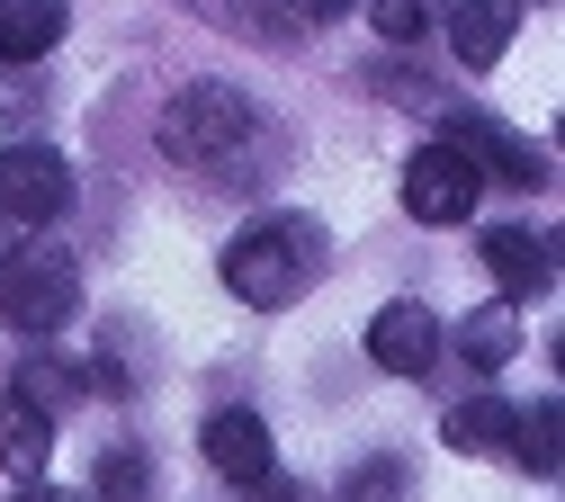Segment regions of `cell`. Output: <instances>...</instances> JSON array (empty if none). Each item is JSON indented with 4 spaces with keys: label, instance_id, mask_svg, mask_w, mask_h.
I'll list each match as a JSON object with an SVG mask.
<instances>
[{
    "label": "cell",
    "instance_id": "cell-1",
    "mask_svg": "<svg viewBox=\"0 0 565 502\" xmlns=\"http://www.w3.org/2000/svg\"><path fill=\"white\" fill-rule=\"evenodd\" d=\"M323 225L315 215H260V225H243L225 243V287L252 306V314H278V306H297L315 269H323Z\"/></svg>",
    "mask_w": 565,
    "mask_h": 502
},
{
    "label": "cell",
    "instance_id": "cell-2",
    "mask_svg": "<svg viewBox=\"0 0 565 502\" xmlns=\"http://www.w3.org/2000/svg\"><path fill=\"white\" fill-rule=\"evenodd\" d=\"M260 135V117H252V99L243 90H225V82H198V90H180L171 108H162V153L180 162V171H243V143Z\"/></svg>",
    "mask_w": 565,
    "mask_h": 502
},
{
    "label": "cell",
    "instance_id": "cell-3",
    "mask_svg": "<svg viewBox=\"0 0 565 502\" xmlns=\"http://www.w3.org/2000/svg\"><path fill=\"white\" fill-rule=\"evenodd\" d=\"M73 306H82V269L63 260V252L28 243V252L0 260V323H10V332L45 341L54 323H73Z\"/></svg>",
    "mask_w": 565,
    "mask_h": 502
},
{
    "label": "cell",
    "instance_id": "cell-4",
    "mask_svg": "<svg viewBox=\"0 0 565 502\" xmlns=\"http://www.w3.org/2000/svg\"><path fill=\"white\" fill-rule=\"evenodd\" d=\"M73 206V171H63V153H45V143H0V225H54V215Z\"/></svg>",
    "mask_w": 565,
    "mask_h": 502
},
{
    "label": "cell",
    "instance_id": "cell-5",
    "mask_svg": "<svg viewBox=\"0 0 565 502\" xmlns=\"http://www.w3.org/2000/svg\"><path fill=\"white\" fill-rule=\"evenodd\" d=\"M476 171L449 153V143H422V153L404 162V215L413 225H458V215H476Z\"/></svg>",
    "mask_w": 565,
    "mask_h": 502
},
{
    "label": "cell",
    "instance_id": "cell-6",
    "mask_svg": "<svg viewBox=\"0 0 565 502\" xmlns=\"http://www.w3.org/2000/svg\"><path fill=\"white\" fill-rule=\"evenodd\" d=\"M440 143H449L476 180H512V189H539V180H547V153H530V143H521L512 126H493V117H449Z\"/></svg>",
    "mask_w": 565,
    "mask_h": 502
},
{
    "label": "cell",
    "instance_id": "cell-7",
    "mask_svg": "<svg viewBox=\"0 0 565 502\" xmlns=\"http://www.w3.org/2000/svg\"><path fill=\"white\" fill-rule=\"evenodd\" d=\"M198 449H206V467H216L225 484H269L278 476V449H269V421L252 413V404H225V413H206V430H198Z\"/></svg>",
    "mask_w": 565,
    "mask_h": 502
},
{
    "label": "cell",
    "instance_id": "cell-8",
    "mask_svg": "<svg viewBox=\"0 0 565 502\" xmlns=\"http://www.w3.org/2000/svg\"><path fill=\"white\" fill-rule=\"evenodd\" d=\"M440 314L431 306H413V297H395V306H377V323H369V359L386 377H431V359H440Z\"/></svg>",
    "mask_w": 565,
    "mask_h": 502
},
{
    "label": "cell",
    "instance_id": "cell-9",
    "mask_svg": "<svg viewBox=\"0 0 565 502\" xmlns=\"http://www.w3.org/2000/svg\"><path fill=\"white\" fill-rule=\"evenodd\" d=\"M484 269H493V287H503V306L547 297V287H556V252H547V234H521V225H493V234H484Z\"/></svg>",
    "mask_w": 565,
    "mask_h": 502
},
{
    "label": "cell",
    "instance_id": "cell-10",
    "mask_svg": "<svg viewBox=\"0 0 565 502\" xmlns=\"http://www.w3.org/2000/svg\"><path fill=\"white\" fill-rule=\"evenodd\" d=\"M440 28H449V45H458L467 72H493L503 45H512V28H521V10H512V0H449Z\"/></svg>",
    "mask_w": 565,
    "mask_h": 502
},
{
    "label": "cell",
    "instance_id": "cell-11",
    "mask_svg": "<svg viewBox=\"0 0 565 502\" xmlns=\"http://www.w3.org/2000/svg\"><path fill=\"white\" fill-rule=\"evenodd\" d=\"M45 458H54V413H36L28 395L0 404V467L19 484H45Z\"/></svg>",
    "mask_w": 565,
    "mask_h": 502
},
{
    "label": "cell",
    "instance_id": "cell-12",
    "mask_svg": "<svg viewBox=\"0 0 565 502\" xmlns=\"http://www.w3.org/2000/svg\"><path fill=\"white\" fill-rule=\"evenodd\" d=\"M440 440H449L458 458H512V404H503V395L458 404V413L440 421Z\"/></svg>",
    "mask_w": 565,
    "mask_h": 502
},
{
    "label": "cell",
    "instance_id": "cell-13",
    "mask_svg": "<svg viewBox=\"0 0 565 502\" xmlns=\"http://www.w3.org/2000/svg\"><path fill=\"white\" fill-rule=\"evenodd\" d=\"M63 36V0H0V63H36Z\"/></svg>",
    "mask_w": 565,
    "mask_h": 502
},
{
    "label": "cell",
    "instance_id": "cell-14",
    "mask_svg": "<svg viewBox=\"0 0 565 502\" xmlns=\"http://www.w3.org/2000/svg\"><path fill=\"white\" fill-rule=\"evenodd\" d=\"M512 350H521L512 306H484V314H467V323H458V359H467V369H503Z\"/></svg>",
    "mask_w": 565,
    "mask_h": 502
},
{
    "label": "cell",
    "instance_id": "cell-15",
    "mask_svg": "<svg viewBox=\"0 0 565 502\" xmlns=\"http://www.w3.org/2000/svg\"><path fill=\"white\" fill-rule=\"evenodd\" d=\"M90 386H99V369H73V359H28V369H19V395L36 413H63V404L90 395Z\"/></svg>",
    "mask_w": 565,
    "mask_h": 502
},
{
    "label": "cell",
    "instance_id": "cell-16",
    "mask_svg": "<svg viewBox=\"0 0 565 502\" xmlns=\"http://www.w3.org/2000/svg\"><path fill=\"white\" fill-rule=\"evenodd\" d=\"M556 421H565V404H556V395H539L530 413H512V458H521V467L556 476V458H565V449H556Z\"/></svg>",
    "mask_w": 565,
    "mask_h": 502
},
{
    "label": "cell",
    "instance_id": "cell-17",
    "mask_svg": "<svg viewBox=\"0 0 565 502\" xmlns=\"http://www.w3.org/2000/svg\"><path fill=\"white\" fill-rule=\"evenodd\" d=\"M90 502H153V458L145 449H108L90 476Z\"/></svg>",
    "mask_w": 565,
    "mask_h": 502
},
{
    "label": "cell",
    "instance_id": "cell-18",
    "mask_svg": "<svg viewBox=\"0 0 565 502\" xmlns=\"http://www.w3.org/2000/svg\"><path fill=\"white\" fill-rule=\"evenodd\" d=\"M440 10H449V0H369V19H377V36H386V45L431 36V28H440Z\"/></svg>",
    "mask_w": 565,
    "mask_h": 502
},
{
    "label": "cell",
    "instance_id": "cell-19",
    "mask_svg": "<svg viewBox=\"0 0 565 502\" xmlns=\"http://www.w3.org/2000/svg\"><path fill=\"white\" fill-rule=\"evenodd\" d=\"M341 502H404V467L395 458H360L350 484H341Z\"/></svg>",
    "mask_w": 565,
    "mask_h": 502
},
{
    "label": "cell",
    "instance_id": "cell-20",
    "mask_svg": "<svg viewBox=\"0 0 565 502\" xmlns=\"http://www.w3.org/2000/svg\"><path fill=\"white\" fill-rule=\"evenodd\" d=\"M350 10V0H278V19H288V28H332Z\"/></svg>",
    "mask_w": 565,
    "mask_h": 502
},
{
    "label": "cell",
    "instance_id": "cell-21",
    "mask_svg": "<svg viewBox=\"0 0 565 502\" xmlns=\"http://www.w3.org/2000/svg\"><path fill=\"white\" fill-rule=\"evenodd\" d=\"M252 502H315L306 484H288V476H269V484H252Z\"/></svg>",
    "mask_w": 565,
    "mask_h": 502
},
{
    "label": "cell",
    "instance_id": "cell-22",
    "mask_svg": "<svg viewBox=\"0 0 565 502\" xmlns=\"http://www.w3.org/2000/svg\"><path fill=\"white\" fill-rule=\"evenodd\" d=\"M19 502H90V493H63V484H28Z\"/></svg>",
    "mask_w": 565,
    "mask_h": 502
},
{
    "label": "cell",
    "instance_id": "cell-23",
    "mask_svg": "<svg viewBox=\"0 0 565 502\" xmlns=\"http://www.w3.org/2000/svg\"><path fill=\"white\" fill-rule=\"evenodd\" d=\"M512 10H521V0H512Z\"/></svg>",
    "mask_w": 565,
    "mask_h": 502
}]
</instances>
